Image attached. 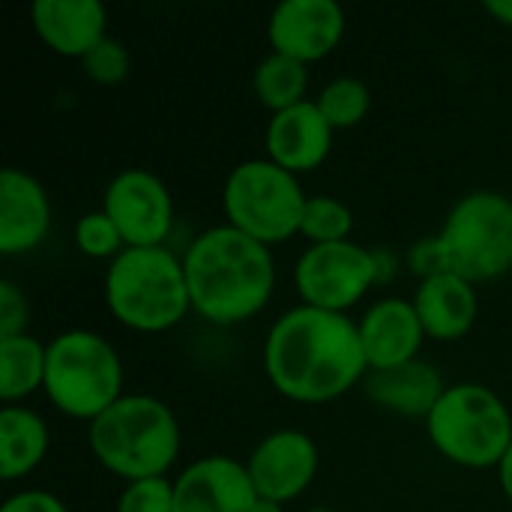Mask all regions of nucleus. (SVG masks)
<instances>
[{"instance_id":"f257e3e1","label":"nucleus","mask_w":512,"mask_h":512,"mask_svg":"<svg viewBox=\"0 0 512 512\" xmlns=\"http://www.w3.org/2000/svg\"><path fill=\"white\" fill-rule=\"evenodd\" d=\"M264 372L291 402H333L369 375L360 327L342 312L300 303L273 321L264 339Z\"/></svg>"},{"instance_id":"f03ea898","label":"nucleus","mask_w":512,"mask_h":512,"mask_svg":"<svg viewBox=\"0 0 512 512\" xmlns=\"http://www.w3.org/2000/svg\"><path fill=\"white\" fill-rule=\"evenodd\" d=\"M183 270L192 312L210 324H240L255 318L276 288L270 246L228 222L201 231L189 243Z\"/></svg>"},{"instance_id":"7ed1b4c3","label":"nucleus","mask_w":512,"mask_h":512,"mask_svg":"<svg viewBox=\"0 0 512 512\" xmlns=\"http://www.w3.org/2000/svg\"><path fill=\"white\" fill-rule=\"evenodd\" d=\"M96 462L126 483L165 477L180 456V423L174 411L141 393H123L87 429Z\"/></svg>"},{"instance_id":"20e7f679","label":"nucleus","mask_w":512,"mask_h":512,"mask_svg":"<svg viewBox=\"0 0 512 512\" xmlns=\"http://www.w3.org/2000/svg\"><path fill=\"white\" fill-rule=\"evenodd\" d=\"M108 312L129 330L162 333L192 309L183 258L165 246H126L105 273Z\"/></svg>"},{"instance_id":"39448f33","label":"nucleus","mask_w":512,"mask_h":512,"mask_svg":"<svg viewBox=\"0 0 512 512\" xmlns=\"http://www.w3.org/2000/svg\"><path fill=\"white\" fill-rule=\"evenodd\" d=\"M42 390L60 414L93 423L123 396V360L105 336L66 330L48 342Z\"/></svg>"},{"instance_id":"423d86ee","label":"nucleus","mask_w":512,"mask_h":512,"mask_svg":"<svg viewBox=\"0 0 512 512\" xmlns=\"http://www.w3.org/2000/svg\"><path fill=\"white\" fill-rule=\"evenodd\" d=\"M432 447L462 468H498L512 447V414L483 384H453L426 417Z\"/></svg>"},{"instance_id":"0eeeda50","label":"nucleus","mask_w":512,"mask_h":512,"mask_svg":"<svg viewBox=\"0 0 512 512\" xmlns=\"http://www.w3.org/2000/svg\"><path fill=\"white\" fill-rule=\"evenodd\" d=\"M447 270L480 285L512 270V198L495 189L462 195L438 234Z\"/></svg>"},{"instance_id":"6e6552de","label":"nucleus","mask_w":512,"mask_h":512,"mask_svg":"<svg viewBox=\"0 0 512 512\" xmlns=\"http://www.w3.org/2000/svg\"><path fill=\"white\" fill-rule=\"evenodd\" d=\"M306 201L309 195L303 192L297 174L285 171L273 159L240 162L222 189L228 225L264 246H276L300 234Z\"/></svg>"},{"instance_id":"1a4fd4ad","label":"nucleus","mask_w":512,"mask_h":512,"mask_svg":"<svg viewBox=\"0 0 512 512\" xmlns=\"http://www.w3.org/2000/svg\"><path fill=\"white\" fill-rule=\"evenodd\" d=\"M378 282L375 249L354 240L315 243L294 264V285L306 306L327 312H348Z\"/></svg>"},{"instance_id":"9d476101","label":"nucleus","mask_w":512,"mask_h":512,"mask_svg":"<svg viewBox=\"0 0 512 512\" xmlns=\"http://www.w3.org/2000/svg\"><path fill=\"white\" fill-rule=\"evenodd\" d=\"M102 210L117 225L126 246H165L174 225V201L162 177L144 168L120 171L102 198Z\"/></svg>"},{"instance_id":"9b49d317","label":"nucleus","mask_w":512,"mask_h":512,"mask_svg":"<svg viewBox=\"0 0 512 512\" xmlns=\"http://www.w3.org/2000/svg\"><path fill=\"white\" fill-rule=\"evenodd\" d=\"M246 471L258 498L288 504L315 483L318 444L300 429H276L252 450Z\"/></svg>"},{"instance_id":"f8f14e48","label":"nucleus","mask_w":512,"mask_h":512,"mask_svg":"<svg viewBox=\"0 0 512 512\" xmlns=\"http://www.w3.org/2000/svg\"><path fill=\"white\" fill-rule=\"evenodd\" d=\"M345 36V9L336 0H282L267 21V39L276 54L315 63L339 48Z\"/></svg>"},{"instance_id":"ddd939ff","label":"nucleus","mask_w":512,"mask_h":512,"mask_svg":"<svg viewBox=\"0 0 512 512\" xmlns=\"http://www.w3.org/2000/svg\"><path fill=\"white\" fill-rule=\"evenodd\" d=\"M258 504L246 462L201 456L174 480V512H252Z\"/></svg>"},{"instance_id":"4468645a","label":"nucleus","mask_w":512,"mask_h":512,"mask_svg":"<svg viewBox=\"0 0 512 512\" xmlns=\"http://www.w3.org/2000/svg\"><path fill=\"white\" fill-rule=\"evenodd\" d=\"M357 327L369 372H384L417 360L420 345L426 339L414 300L405 297H384L372 303Z\"/></svg>"},{"instance_id":"2eb2a0df","label":"nucleus","mask_w":512,"mask_h":512,"mask_svg":"<svg viewBox=\"0 0 512 512\" xmlns=\"http://www.w3.org/2000/svg\"><path fill=\"white\" fill-rule=\"evenodd\" d=\"M333 132L336 129L327 123L315 99L276 111L264 132L267 159H273L291 174L315 171L333 150Z\"/></svg>"},{"instance_id":"dca6fc26","label":"nucleus","mask_w":512,"mask_h":512,"mask_svg":"<svg viewBox=\"0 0 512 512\" xmlns=\"http://www.w3.org/2000/svg\"><path fill=\"white\" fill-rule=\"evenodd\" d=\"M51 231V201L45 186L21 168L0 171V252L24 255Z\"/></svg>"},{"instance_id":"f3484780","label":"nucleus","mask_w":512,"mask_h":512,"mask_svg":"<svg viewBox=\"0 0 512 512\" xmlns=\"http://www.w3.org/2000/svg\"><path fill=\"white\" fill-rule=\"evenodd\" d=\"M39 39L63 57H84L108 36V9L99 0H36L30 6Z\"/></svg>"},{"instance_id":"a211bd4d","label":"nucleus","mask_w":512,"mask_h":512,"mask_svg":"<svg viewBox=\"0 0 512 512\" xmlns=\"http://www.w3.org/2000/svg\"><path fill=\"white\" fill-rule=\"evenodd\" d=\"M414 309L423 321L426 336L438 342H456L471 333L480 315V294L477 285L456 276L438 273L423 279L414 294Z\"/></svg>"},{"instance_id":"6ab92c4d","label":"nucleus","mask_w":512,"mask_h":512,"mask_svg":"<svg viewBox=\"0 0 512 512\" xmlns=\"http://www.w3.org/2000/svg\"><path fill=\"white\" fill-rule=\"evenodd\" d=\"M444 378L441 372L426 363V360H411L402 363L396 369H384V372H369L366 375V396L399 417H411V420H426L432 414V408L438 405V399L444 396Z\"/></svg>"},{"instance_id":"aec40b11","label":"nucleus","mask_w":512,"mask_h":512,"mask_svg":"<svg viewBox=\"0 0 512 512\" xmlns=\"http://www.w3.org/2000/svg\"><path fill=\"white\" fill-rule=\"evenodd\" d=\"M48 453V426L30 408L6 405L0 411V477L6 483L27 477Z\"/></svg>"},{"instance_id":"412c9836","label":"nucleus","mask_w":512,"mask_h":512,"mask_svg":"<svg viewBox=\"0 0 512 512\" xmlns=\"http://www.w3.org/2000/svg\"><path fill=\"white\" fill-rule=\"evenodd\" d=\"M48 345L21 333L0 339V399L6 405L36 393L45 384Z\"/></svg>"},{"instance_id":"4be33fe9","label":"nucleus","mask_w":512,"mask_h":512,"mask_svg":"<svg viewBox=\"0 0 512 512\" xmlns=\"http://www.w3.org/2000/svg\"><path fill=\"white\" fill-rule=\"evenodd\" d=\"M252 87L261 105H267L273 114L294 108L300 102H306V90H309V69L306 63L276 54L270 51L252 75Z\"/></svg>"},{"instance_id":"5701e85b","label":"nucleus","mask_w":512,"mask_h":512,"mask_svg":"<svg viewBox=\"0 0 512 512\" xmlns=\"http://www.w3.org/2000/svg\"><path fill=\"white\" fill-rule=\"evenodd\" d=\"M315 105L321 108L327 123L339 132V129L357 126L369 114L372 93H369L366 81H360L354 75H339L330 84H324V90L315 96Z\"/></svg>"},{"instance_id":"b1692460","label":"nucleus","mask_w":512,"mask_h":512,"mask_svg":"<svg viewBox=\"0 0 512 512\" xmlns=\"http://www.w3.org/2000/svg\"><path fill=\"white\" fill-rule=\"evenodd\" d=\"M351 231H354V213L345 201L333 195H309L300 222V234L309 240V246L348 240Z\"/></svg>"},{"instance_id":"393cba45","label":"nucleus","mask_w":512,"mask_h":512,"mask_svg":"<svg viewBox=\"0 0 512 512\" xmlns=\"http://www.w3.org/2000/svg\"><path fill=\"white\" fill-rule=\"evenodd\" d=\"M75 246L87 255V258H117L126 243L117 231V225L111 222V216L105 210H93L84 213L75 222Z\"/></svg>"},{"instance_id":"a878e982","label":"nucleus","mask_w":512,"mask_h":512,"mask_svg":"<svg viewBox=\"0 0 512 512\" xmlns=\"http://www.w3.org/2000/svg\"><path fill=\"white\" fill-rule=\"evenodd\" d=\"M114 512H174V480L150 477L126 483Z\"/></svg>"},{"instance_id":"bb28decb","label":"nucleus","mask_w":512,"mask_h":512,"mask_svg":"<svg viewBox=\"0 0 512 512\" xmlns=\"http://www.w3.org/2000/svg\"><path fill=\"white\" fill-rule=\"evenodd\" d=\"M81 66L96 84H120L129 75V51L120 39L105 36L81 57Z\"/></svg>"},{"instance_id":"cd10ccee","label":"nucleus","mask_w":512,"mask_h":512,"mask_svg":"<svg viewBox=\"0 0 512 512\" xmlns=\"http://www.w3.org/2000/svg\"><path fill=\"white\" fill-rule=\"evenodd\" d=\"M27 297L24 291L12 282L3 279L0 282V339H12L21 336L27 327Z\"/></svg>"},{"instance_id":"c85d7f7f","label":"nucleus","mask_w":512,"mask_h":512,"mask_svg":"<svg viewBox=\"0 0 512 512\" xmlns=\"http://www.w3.org/2000/svg\"><path fill=\"white\" fill-rule=\"evenodd\" d=\"M408 264H411V270L420 276V282H423V279H432V276H438V273H450L438 237H423L420 243H414L411 252H408Z\"/></svg>"},{"instance_id":"c756f323","label":"nucleus","mask_w":512,"mask_h":512,"mask_svg":"<svg viewBox=\"0 0 512 512\" xmlns=\"http://www.w3.org/2000/svg\"><path fill=\"white\" fill-rule=\"evenodd\" d=\"M0 512H69V507L57 495H51V492L24 489V492L9 495L6 504L0 507Z\"/></svg>"},{"instance_id":"7c9ffc66","label":"nucleus","mask_w":512,"mask_h":512,"mask_svg":"<svg viewBox=\"0 0 512 512\" xmlns=\"http://www.w3.org/2000/svg\"><path fill=\"white\" fill-rule=\"evenodd\" d=\"M483 9L498 21V24H507L512 27V0H486Z\"/></svg>"},{"instance_id":"2f4dec72","label":"nucleus","mask_w":512,"mask_h":512,"mask_svg":"<svg viewBox=\"0 0 512 512\" xmlns=\"http://www.w3.org/2000/svg\"><path fill=\"white\" fill-rule=\"evenodd\" d=\"M375 258H378V282H390L396 273V258L381 249H375Z\"/></svg>"},{"instance_id":"473e14b6","label":"nucleus","mask_w":512,"mask_h":512,"mask_svg":"<svg viewBox=\"0 0 512 512\" xmlns=\"http://www.w3.org/2000/svg\"><path fill=\"white\" fill-rule=\"evenodd\" d=\"M498 480H501V489H504L507 501L512 504V447L510 453L504 456V462L498 465Z\"/></svg>"},{"instance_id":"72a5a7b5","label":"nucleus","mask_w":512,"mask_h":512,"mask_svg":"<svg viewBox=\"0 0 512 512\" xmlns=\"http://www.w3.org/2000/svg\"><path fill=\"white\" fill-rule=\"evenodd\" d=\"M252 512H285V504H276V501L258 498V504H255V510Z\"/></svg>"},{"instance_id":"f704fd0d","label":"nucleus","mask_w":512,"mask_h":512,"mask_svg":"<svg viewBox=\"0 0 512 512\" xmlns=\"http://www.w3.org/2000/svg\"><path fill=\"white\" fill-rule=\"evenodd\" d=\"M309 512H333V510H327V507H315V510H309Z\"/></svg>"}]
</instances>
